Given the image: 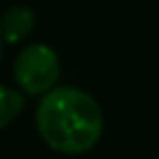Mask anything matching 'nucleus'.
I'll return each mask as SVG.
<instances>
[{"label":"nucleus","mask_w":159,"mask_h":159,"mask_svg":"<svg viewBox=\"0 0 159 159\" xmlns=\"http://www.w3.org/2000/svg\"><path fill=\"white\" fill-rule=\"evenodd\" d=\"M35 122L42 140L61 154L89 152L103 134V112L96 98L75 87H54L42 94Z\"/></svg>","instance_id":"nucleus-1"},{"label":"nucleus","mask_w":159,"mask_h":159,"mask_svg":"<svg viewBox=\"0 0 159 159\" xmlns=\"http://www.w3.org/2000/svg\"><path fill=\"white\" fill-rule=\"evenodd\" d=\"M14 80L26 94H47L59 80V56L49 45H28L14 59Z\"/></svg>","instance_id":"nucleus-2"},{"label":"nucleus","mask_w":159,"mask_h":159,"mask_svg":"<svg viewBox=\"0 0 159 159\" xmlns=\"http://www.w3.org/2000/svg\"><path fill=\"white\" fill-rule=\"evenodd\" d=\"M35 26V12L28 5H14L2 16V35L7 45H19L24 38H28Z\"/></svg>","instance_id":"nucleus-3"},{"label":"nucleus","mask_w":159,"mask_h":159,"mask_svg":"<svg viewBox=\"0 0 159 159\" xmlns=\"http://www.w3.org/2000/svg\"><path fill=\"white\" fill-rule=\"evenodd\" d=\"M0 94H2V126H10L12 119L24 110V96L12 87H2Z\"/></svg>","instance_id":"nucleus-4"}]
</instances>
